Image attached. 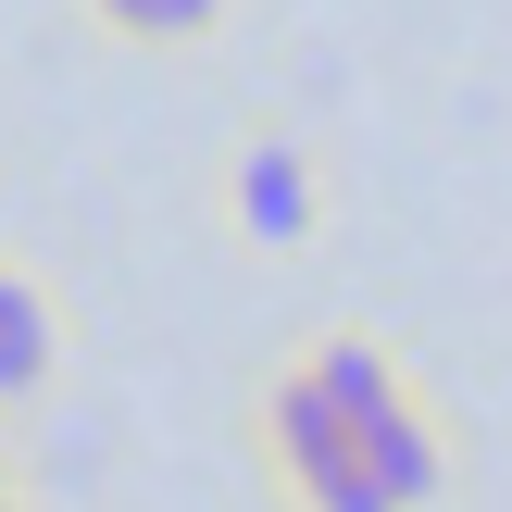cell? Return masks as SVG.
Returning <instances> with one entry per match:
<instances>
[{"mask_svg": "<svg viewBox=\"0 0 512 512\" xmlns=\"http://www.w3.org/2000/svg\"><path fill=\"white\" fill-rule=\"evenodd\" d=\"M363 463H375V488H388L400 512H425V500L450 488V450H438V425H425L413 400H400V413H375V425H363Z\"/></svg>", "mask_w": 512, "mask_h": 512, "instance_id": "obj_3", "label": "cell"}, {"mask_svg": "<svg viewBox=\"0 0 512 512\" xmlns=\"http://www.w3.org/2000/svg\"><path fill=\"white\" fill-rule=\"evenodd\" d=\"M300 375H313V388L338 400V425H350V438H363L375 413H400V400H413V388H400V363H388L375 338H325V350H313Z\"/></svg>", "mask_w": 512, "mask_h": 512, "instance_id": "obj_4", "label": "cell"}, {"mask_svg": "<svg viewBox=\"0 0 512 512\" xmlns=\"http://www.w3.org/2000/svg\"><path fill=\"white\" fill-rule=\"evenodd\" d=\"M300 512H400L388 488H375V463L350 450V463H325V475H300Z\"/></svg>", "mask_w": 512, "mask_h": 512, "instance_id": "obj_6", "label": "cell"}, {"mask_svg": "<svg viewBox=\"0 0 512 512\" xmlns=\"http://www.w3.org/2000/svg\"><path fill=\"white\" fill-rule=\"evenodd\" d=\"M213 13H225V0H150V38H200Z\"/></svg>", "mask_w": 512, "mask_h": 512, "instance_id": "obj_7", "label": "cell"}, {"mask_svg": "<svg viewBox=\"0 0 512 512\" xmlns=\"http://www.w3.org/2000/svg\"><path fill=\"white\" fill-rule=\"evenodd\" d=\"M0 512H13V463H0Z\"/></svg>", "mask_w": 512, "mask_h": 512, "instance_id": "obj_8", "label": "cell"}, {"mask_svg": "<svg viewBox=\"0 0 512 512\" xmlns=\"http://www.w3.org/2000/svg\"><path fill=\"white\" fill-rule=\"evenodd\" d=\"M0 363L50 375V313H38V288H25V275H0Z\"/></svg>", "mask_w": 512, "mask_h": 512, "instance_id": "obj_5", "label": "cell"}, {"mask_svg": "<svg viewBox=\"0 0 512 512\" xmlns=\"http://www.w3.org/2000/svg\"><path fill=\"white\" fill-rule=\"evenodd\" d=\"M238 238L250 250H300L313 238V163L288 138H250L238 150Z\"/></svg>", "mask_w": 512, "mask_h": 512, "instance_id": "obj_1", "label": "cell"}, {"mask_svg": "<svg viewBox=\"0 0 512 512\" xmlns=\"http://www.w3.org/2000/svg\"><path fill=\"white\" fill-rule=\"evenodd\" d=\"M263 438H275V475H288V488H300V475H325V463H350V450H363V438L338 425V400L313 388V375H275V400H263Z\"/></svg>", "mask_w": 512, "mask_h": 512, "instance_id": "obj_2", "label": "cell"}]
</instances>
